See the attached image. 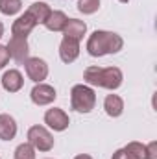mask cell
<instances>
[{
  "label": "cell",
  "mask_w": 157,
  "mask_h": 159,
  "mask_svg": "<svg viewBox=\"0 0 157 159\" xmlns=\"http://www.w3.org/2000/svg\"><path fill=\"white\" fill-rule=\"evenodd\" d=\"M104 109L109 117L117 119L124 113V100L118 94H107L105 100H104Z\"/></svg>",
  "instance_id": "cell-15"
},
{
  "label": "cell",
  "mask_w": 157,
  "mask_h": 159,
  "mask_svg": "<svg viewBox=\"0 0 157 159\" xmlns=\"http://www.w3.org/2000/svg\"><path fill=\"white\" fill-rule=\"evenodd\" d=\"M26 13L35 20V24H44V22H46V19L50 17L52 9H50V6H48L46 2H34V4L28 7V11H26Z\"/></svg>",
  "instance_id": "cell-13"
},
{
  "label": "cell",
  "mask_w": 157,
  "mask_h": 159,
  "mask_svg": "<svg viewBox=\"0 0 157 159\" xmlns=\"http://www.w3.org/2000/svg\"><path fill=\"white\" fill-rule=\"evenodd\" d=\"M46 159H50V157H46Z\"/></svg>",
  "instance_id": "cell-27"
},
{
  "label": "cell",
  "mask_w": 157,
  "mask_h": 159,
  "mask_svg": "<svg viewBox=\"0 0 157 159\" xmlns=\"http://www.w3.org/2000/svg\"><path fill=\"white\" fill-rule=\"evenodd\" d=\"M124 150L133 159H148L146 157V144H142V143H137V141L128 143V146H124Z\"/></svg>",
  "instance_id": "cell-18"
},
{
  "label": "cell",
  "mask_w": 157,
  "mask_h": 159,
  "mask_svg": "<svg viewBox=\"0 0 157 159\" xmlns=\"http://www.w3.org/2000/svg\"><path fill=\"white\" fill-rule=\"evenodd\" d=\"M67 20H69V17H67L63 11H52L50 17L46 19L44 26H46V30H50V32H63Z\"/></svg>",
  "instance_id": "cell-16"
},
{
  "label": "cell",
  "mask_w": 157,
  "mask_h": 159,
  "mask_svg": "<svg viewBox=\"0 0 157 159\" xmlns=\"http://www.w3.org/2000/svg\"><path fill=\"white\" fill-rule=\"evenodd\" d=\"M118 2H122V4H126V2H129V0H118Z\"/></svg>",
  "instance_id": "cell-26"
},
{
  "label": "cell",
  "mask_w": 157,
  "mask_h": 159,
  "mask_svg": "<svg viewBox=\"0 0 157 159\" xmlns=\"http://www.w3.org/2000/svg\"><path fill=\"white\" fill-rule=\"evenodd\" d=\"M146 157L148 159H157V143L152 141L150 144H146Z\"/></svg>",
  "instance_id": "cell-22"
},
{
  "label": "cell",
  "mask_w": 157,
  "mask_h": 159,
  "mask_svg": "<svg viewBox=\"0 0 157 159\" xmlns=\"http://www.w3.org/2000/svg\"><path fill=\"white\" fill-rule=\"evenodd\" d=\"M17 135V122L11 115L2 113L0 115V139L2 141H11Z\"/></svg>",
  "instance_id": "cell-14"
},
{
  "label": "cell",
  "mask_w": 157,
  "mask_h": 159,
  "mask_svg": "<svg viewBox=\"0 0 157 159\" xmlns=\"http://www.w3.org/2000/svg\"><path fill=\"white\" fill-rule=\"evenodd\" d=\"M111 159H133V157H131L124 148H120V150H117V152L113 154V157H111Z\"/></svg>",
  "instance_id": "cell-23"
},
{
  "label": "cell",
  "mask_w": 157,
  "mask_h": 159,
  "mask_svg": "<svg viewBox=\"0 0 157 159\" xmlns=\"http://www.w3.org/2000/svg\"><path fill=\"white\" fill-rule=\"evenodd\" d=\"M22 9V0H0V13L11 17Z\"/></svg>",
  "instance_id": "cell-17"
},
{
  "label": "cell",
  "mask_w": 157,
  "mask_h": 159,
  "mask_svg": "<svg viewBox=\"0 0 157 159\" xmlns=\"http://www.w3.org/2000/svg\"><path fill=\"white\" fill-rule=\"evenodd\" d=\"M22 85H24V78H22V74L17 69H9V70L4 72V76H2V87L7 93H17V91L22 89Z\"/></svg>",
  "instance_id": "cell-11"
},
{
  "label": "cell",
  "mask_w": 157,
  "mask_h": 159,
  "mask_svg": "<svg viewBox=\"0 0 157 159\" xmlns=\"http://www.w3.org/2000/svg\"><path fill=\"white\" fill-rule=\"evenodd\" d=\"M124 46V39L115 32H105V30H96L91 34L87 39V52L92 57H102L107 54H117Z\"/></svg>",
  "instance_id": "cell-1"
},
{
  "label": "cell",
  "mask_w": 157,
  "mask_h": 159,
  "mask_svg": "<svg viewBox=\"0 0 157 159\" xmlns=\"http://www.w3.org/2000/svg\"><path fill=\"white\" fill-rule=\"evenodd\" d=\"M37 24H35V20L28 15V13H24V15H20L15 22H13V26H11V34H13V37H28L32 32H34V28H35Z\"/></svg>",
  "instance_id": "cell-9"
},
{
  "label": "cell",
  "mask_w": 157,
  "mask_h": 159,
  "mask_svg": "<svg viewBox=\"0 0 157 159\" xmlns=\"http://www.w3.org/2000/svg\"><path fill=\"white\" fill-rule=\"evenodd\" d=\"M30 98L35 106H48L57 98V93L48 83H35V87L30 93Z\"/></svg>",
  "instance_id": "cell-6"
},
{
  "label": "cell",
  "mask_w": 157,
  "mask_h": 159,
  "mask_svg": "<svg viewBox=\"0 0 157 159\" xmlns=\"http://www.w3.org/2000/svg\"><path fill=\"white\" fill-rule=\"evenodd\" d=\"M24 69H26L28 78L35 83H43V80H46L48 76V65L41 57H28L24 61Z\"/></svg>",
  "instance_id": "cell-5"
},
{
  "label": "cell",
  "mask_w": 157,
  "mask_h": 159,
  "mask_svg": "<svg viewBox=\"0 0 157 159\" xmlns=\"http://www.w3.org/2000/svg\"><path fill=\"white\" fill-rule=\"evenodd\" d=\"M87 34V24L83 20H78V19H69L65 28H63V35L67 39H74V41H81L83 35Z\"/></svg>",
  "instance_id": "cell-12"
},
{
  "label": "cell",
  "mask_w": 157,
  "mask_h": 159,
  "mask_svg": "<svg viewBox=\"0 0 157 159\" xmlns=\"http://www.w3.org/2000/svg\"><path fill=\"white\" fill-rule=\"evenodd\" d=\"M83 80L85 83L92 85V87H104V89H109V91H115L122 85V80L124 74L118 67H87L85 72H83Z\"/></svg>",
  "instance_id": "cell-2"
},
{
  "label": "cell",
  "mask_w": 157,
  "mask_h": 159,
  "mask_svg": "<svg viewBox=\"0 0 157 159\" xmlns=\"http://www.w3.org/2000/svg\"><path fill=\"white\" fill-rule=\"evenodd\" d=\"M100 7V0H78V11L83 15H92Z\"/></svg>",
  "instance_id": "cell-20"
},
{
  "label": "cell",
  "mask_w": 157,
  "mask_h": 159,
  "mask_svg": "<svg viewBox=\"0 0 157 159\" xmlns=\"http://www.w3.org/2000/svg\"><path fill=\"white\" fill-rule=\"evenodd\" d=\"M15 159H35V148L30 143H22L15 148Z\"/></svg>",
  "instance_id": "cell-19"
},
{
  "label": "cell",
  "mask_w": 157,
  "mask_h": 159,
  "mask_svg": "<svg viewBox=\"0 0 157 159\" xmlns=\"http://www.w3.org/2000/svg\"><path fill=\"white\" fill-rule=\"evenodd\" d=\"M74 159H92V157H91L89 154H79V156H76Z\"/></svg>",
  "instance_id": "cell-24"
},
{
  "label": "cell",
  "mask_w": 157,
  "mask_h": 159,
  "mask_svg": "<svg viewBox=\"0 0 157 159\" xmlns=\"http://www.w3.org/2000/svg\"><path fill=\"white\" fill-rule=\"evenodd\" d=\"M79 56V43L74 39H67L63 37L61 44H59V57L63 63H72L76 61Z\"/></svg>",
  "instance_id": "cell-10"
},
{
  "label": "cell",
  "mask_w": 157,
  "mask_h": 159,
  "mask_svg": "<svg viewBox=\"0 0 157 159\" xmlns=\"http://www.w3.org/2000/svg\"><path fill=\"white\" fill-rule=\"evenodd\" d=\"M28 143L35 148V152H50L54 148V137L44 126H32L28 129Z\"/></svg>",
  "instance_id": "cell-4"
},
{
  "label": "cell",
  "mask_w": 157,
  "mask_h": 159,
  "mask_svg": "<svg viewBox=\"0 0 157 159\" xmlns=\"http://www.w3.org/2000/svg\"><path fill=\"white\" fill-rule=\"evenodd\" d=\"M2 35H4V24L0 22V39H2Z\"/></svg>",
  "instance_id": "cell-25"
},
{
  "label": "cell",
  "mask_w": 157,
  "mask_h": 159,
  "mask_svg": "<svg viewBox=\"0 0 157 159\" xmlns=\"http://www.w3.org/2000/svg\"><path fill=\"white\" fill-rule=\"evenodd\" d=\"M7 63H9V52H7L6 46L0 44V69H4Z\"/></svg>",
  "instance_id": "cell-21"
},
{
  "label": "cell",
  "mask_w": 157,
  "mask_h": 159,
  "mask_svg": "<svg viewBox=\"0 0 157 159\" xmlns=\"http://www.w3.org/2000/svg\"><path fill=\"white\" fill-rule=\"evenodd\" d=\"M7 52H9V57L15 59L17 63H24L30 56V46H28V41L24 37H11L7 43Z\"/></svg>",
  "instance_id": "cell-8"
},
{
  "label": "cell",
  "mask_w": 157,
  "mask_h": 159,
  "mask_svg": "<svg viewBox=\"0 0 157 159\" xmlns=\"http://www.w3.org/2000/svg\"><path fill=\"white\" fill-rule=\"evenodd\" d=\"M44 124L54 131H65L69 128V124H70V119L63 109L52 107V109H48L44 113Z\"/></svg>",
  "instance_id": "cell-7"
},
{
  "label": "cell",
  "mask_w": 157,
  "mask_h": 159,
  "mask_svg": "<svg viewBox=\"0 0 157 159\" xmlns=\"http://www.w3.org/2000/svg\"><path fill=\"white\" fill-rule=\"evenodd\" d=\"M70 106L78 113H91L96 106V93L91 85H74L70 91Z\"/></svg>",
  "instance_id": "cell-3"
}]
</instances>
